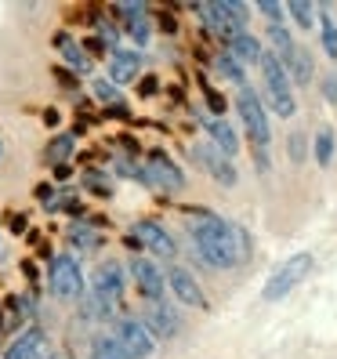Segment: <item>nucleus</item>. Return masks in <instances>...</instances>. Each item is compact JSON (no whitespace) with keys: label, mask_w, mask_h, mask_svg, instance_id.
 Masks as SVG:
<instances>
[{"label":"nucleus","mask_w":337,"mask_h":359,"mask_svg":"<svg viewBox=\"0 0 337 359\" xmlns=\"http://www.w3.org/2000/svg\"><path fill=\"white\" fill-rule=\"evenodd\" d=\"M185 215V225H188V236H193V247L203 265L210 269H240L250 250H254V243H250L247 229L228 222L221 215H214V210L207 207H181Z\"/></svg>","instance_id":"f257e3e1"},{"label":"nucleus","mask_w":337,"mask_h":359,"mask_svg":"<svg viewBox=\"0 0 337 359\" xmlns=\"http://www.w3.org/2000/svg\"><path fill=\"white\" fill-rule=\"evenodd\" d=\"M258 69H261V83H265V102H268V109L276 113L280 120H290L294 113H298V98H294V83L283 69V62L265 51L261 62H258Z\"/></svg>","instance_id":"f03ea898"},{"label":"nucleus","mask_w":337,"mask_h":359,"mask_svg":"<svg viewBox=\"0 0 337 359\" xmlns=\"http://www.w3.org/2000/svg\"><path fill=\"white\" fill-rule=\"evenodd\" d=\"M236 113L243 120L247 138H250V145H254V153H265L268 145H272V123H268V109H265L261 95L250 88V83L236 91Z\"/></svg>","instance_id":"7ed1b4c3"},{"label":"nucleus","mask_w":337,"mask_h":359,"mask_svg":"<svg viewBox=\"0 0 337 359\" xmlns=\"http://www.w3.org/2000/svg\"><path fill=\"white\" fill-rule=\"evenodd\" d=\"M48 290L58 302H80L88 294V280L76 255H51L48 262Z\"/></svg>","instance_id":"20e7f679"},{"label":"nucleus","mask_w":337,"mask_h":359,"mask_svg":"<svg viewBox=\"0 0 337 359\" xmlns=\"http://www.w3.org/2000/svg\"><path fill=\"white\" fill-rule=\"evenodd\" d=\"M128 247H131V250H149L153 262H156V258L171 262V258L178 255L174 236H171V232H167L156 218H138V222L131 225V232H128Z\"/></svg>","instance_id":"39448f33"},{"label":"nucleus","mask_w":337,"mask_h":359,"mask_svg":"<svg viewBox=\"0 0 337 359\" xmlns=\"http://www.w3.org/2000/svg\"><path fill=\"white\" fill-rule=\"evenodd\" d=\"M312 265H315V258L308 255V250H301V255L287 258V262L268 276V283H265V290H261V298H265V302H283L287 294H290V290L312 272Z\"/></svg>","instance_id":"423d86ee"},{"label":"nucleus","mask_w":337,"mask_h":359,"mask_svg":"<svg viewBox=\"0 0 337 359\" xmlns=\"http://www.w3.org/2000/svg\"><path fill=\"white\" fill-rule=\"evenodd\" d=\"M113 337H116V345L128 352L131 359H149L156 352V337L145 330V323L138 320V316L120 312L113 320Z\"/></svg>","instance_id":"0eeeda50"},{"label":"nucleus","mask_w":337,"mask_h":359,"mask_svg":"<svg viewBox=\"0 0 337 359\" xmlns=\"http://www.w3.org/2000/svg\"><path fill=\"white\" fill-rule=\"evenodd\" d=\"M123 290H128V272H123L120 262H102L95 269V280H91V294L95 298L120 316V305H123Z\"/></svg>","instance_id":"6e6552de"},{"label":"nucleus","mask_w":337,"mask_h":359,"mask_svg":"<svg viewBox=\"0 0 337 359\" xmlns=\"http://www.w3.org/2000/svg\"><path fill=\"white\" fill-rule=\"evenodd\" d=\"M0 359H55V345H51L44 327L29 323L8 341V348L0 352Z\"/></svg>","instance_id":"1a4fd4ad"},{"label":"nucleus","mask_w":337,"mask_h":359,"mask_svg":"<svg viewBox=\"0 0 337 359\" xmlns=\"http://www.w3.org/2000/svg\"><path fill=\"white\" fill-rule=\"evenodd\" d=\"M128 276L135 280L138 294L145 302H163V294H167V280H163V269L153 262V258H145V255H135L128 262Z\"/></svg>","instance_id":"9d476101"},{"label":"nucleus","mask_w":337,"mask_h":359,"mask_svg":"<svg viewBox=\"0 0 337 359\" xmlns=\"http://www.w3.org/2000/svg\"><path fill=\"white\" fill-rule=\"evenodd\" d=\"M145 178H149V185L163 189V193H181L185 189V171L163 149L145 153Z\"/></svg>","instance_id":"9b49d317"},{"label":"nucleus","mask_w":337,"mask_h":359,"mask_svg":"<svg viewBox=\"0 0 337 359\" xmlns=\"http://www.w3.org/2000/svg\"><path fill=\"white\" fill-rule=\"evenodd\" d=\"M113 15L120 18V33H128L135 40V51L149 44L153 36V22H149V8L142 0H123V4L113 8Z\"/></svg>","instance_id":"f8f14e48"},{"label":"nucleus","mask_w":337,"mask_h":359,"mask_svg":"<svg viewBox=\"0 0 337 359\" xmlns=\"http://www.w3.org/2000/svg\"><path fill=\"white\" fill-rule=\"evenodd\" d=\"M138 320L145 323V330H149L156 341H171V337H178L181 330V316L171 302H145V312L138 316Z\"/></svg>","instance_id":"ddd939ff"},{"label":"nucleus","mask_w":337,"mask_h":359,"mask_svg":"<svg viewBox=\"0 0 337 359\" xmlns=\"http://www.w3.org/2000/svg\"><path fill=\"white\" fill-rule=\"evenodd\" d=\"M193 156L200 160V167L214 178L218 185H225V189H233L236 182H240V171H236V163L228 160V156H221L210 142H200V145H193Z\"/></svg>","instance_id":"4468645a"},{"label":"nucleus","mask_w":337,"mask_h":359,"mask_svg":"<svg viewBox=\"0 0 337 359\" xmlns=\"http://www.w3.org/2000/svg\"><path fill=\"white\" fill-rule=\"evenodd\" d=\"M163 280H167V290H171L181 305H193V309H203V305H207L200 280H196L185 265H171V269L163 272Z\"/></svg>","instance_id":"2eb2a0df"},{"label":"nucleus","mask_w":337,"mask_h":359,"mask_svg":"<svg viewBox=\"0 0 337 359\" xmlns=\"http://www.w3.org/2000/svg\"><path fill=\"white\" fill-rule=\"evenodd\" d=\"M196 116H200V123H203V131L210 135V145H214L221 156L233 160V156L240 153V135H236L233 123H228L225 116H210V113H203L200 105H196Z\"/></svg>","instance_id":"dca6fc26"},{"label":"nucleus","mask_w":337,"mask_h":359,"mask_svg":"<svg viewBox=\"0 0 337 359\" xmlns=\"http://www.w3.org/2000/svg\"><path fill=\"white\" fill-rule=\"evenodd\" d=\"M193 11L203 18V26L210 29V36H218L221 44H228L236 33H243L240 26H236V18L225 11V4L221 0H207V4H193Z\"/></svg>","instance_id":"f3484780"},{"label":"nucleus","mask_w":337,"mask_h":359,"mask_svg":"<svg viewBox=\"0 0 337 359\" xmlns=\"http://www.w3.org/2000/svg\"><path fill=\"white\" fill-rule=\"evenodd\" d=\"M142 73V51L135 48H116L109 51V83H135Z\"/></svg>","instance_id":"a211bd4d"},{"label":"nucleus","mask_w":337,"mask_h":359,"mask_svg":"<svg viewBox=\"0 0 337 359\" xmlns=\"http://www.w3.org/2000/svg\"><path fill=\"white\" fill-rule=\"evenodd\" d=\"M55 48H58V55L66 58V66L76 73V76H83V73H91V66H95V58L83 51V44L73 36V33H66V29H58L55 33Z\"/></svg>","instance_id":"6ab92c4d"},{"label":"nucleus","mask_w":337,"mask_h":359,"mask_svg":"<svg viewBox=\"0 0 337 359\" xmlns=\"http://www.w3.org/2000/svg\"><path fill=\"white\" fill-rule=\"evenodd\" d=\"M228 51V58H236L240 62V66L247 69V66H258V62H261V55H265V44H261V36L258 33H250V29H243V33H236L233 40H228V44H225Z\"/></svg>","instance_id":"aec40b11"},{"label":"nucleus","mask_w":337,"mask_h":359,"mask_svg":"<svg viewBox=\"0 0 337 359\" xmlns=\"http://www.w3.org/2000/svg\"><path fill=\"white\" fill-rule=\"evenodd\" d=\"M283 69H287V76H290V83H305L315 76V58H312V51L305 48V44H294V51L283 58Z\"/></svg>","instance_id":"412c9836"},{"label":"nucleus","mask_w":337,"mask_h":359,"mask_svg":"<svg viewBox=\"0 0 337 359\" xmlns=\"http://www.w3.org/2000/svg\"><path fill=\"white\" fill-rule=\"evenodd\" d=\"M66 236H69V243H73V250H76V255H95V250L102 247V236H98V229L83 225V222H73Z\"/></svg>","instance_id":"4be33fe9"},{"label":"nucleus","mask_w":337,"mask_h":359,"mask_svg":"<svg viewBox=\"0 0 337 359\" xmlns=\"http://www.w3.org/2000/svg\"><path fill=\"white\" fill-rule=\"evenodd\" d=\"M73 149H76V135H55V138L48 142L44 160H48L51 167H62V163H69Z\"/></svg>","instance_id":"5701e85b"},{"label":"nucleus","mask_w":337,"mask_h":359,"mask_svg":"<svg viewBox=\"0 0 337 359\" xmlns=\"http://www.w3.org/2000/svg\"><path fill=\"white\" fill-rule=\"evenodd\" d=\"M319 40H323V51H326V58L330 62H337V18L330 15V11H319Z\"/></svg>","instance_id":"b1692460"},{"label":"nucleus","mask_w":337,"mask_h":359,"mask_svg":"<svg viewBox=\"0 0 337 359\" xmlns=\"http://www.w3.org/2000/svg\"><path fill=\"white\" fill-rule=\"evenodd\" d=\"M265 36H268V44H272V55H276L280 62L294 51V44H298V40H294V33H290L287 26H268Z\"/></svg>","instance_id":"393cba45"},{"label":"nucleus","mask_w":337,"mask_h":359,"mask_svg":"<svg viewBox=\"0 0 337 359\" xmlns=\"http://www.w3.org/2000/svg\"><path fill=\"white\" fill-rule=\"evenodd\" d=\"M333 149H337V142H333V131L323 128V131H315V142H312V156L319 167H330L333 163Z\"/></svg>","instance_id":"a878e982"},{"label":"nucleus","mask_w":337,"mask_h":359,"mask_svg":"<svg viewBox=\"0 0 337 359\" xmlns=\"http://www.w3.org/2000/svg\"><path fill=\"white\" fill-rule=\"evenodd\" d=\"M287 11H290V18H294V22H298L305 33L315 29V22H319V11H315V4H308V0H290Z\"/></svg>","instance_id":"bb28decb"},{"label":"nucleus","mask_w":337,"mask_h":359,"mask_svg":"<svg viewBox=\"0 0 337 359\" xmlns=\"http://www.w3.org/2000/svg\"><path fill=\"white\" fill-rule=\"evenodd\" d=\"M91 359H131V355L116 345L113 334H98L91 341Z\"/></svg>","instance_id":"cd10ccee"},{"label":"nucleus","mask_w":337,"mask_h":359,"mask_svg":"<svg viewBox=\"0 0 337 359\" xmlns=\"http://www.w3.org/2000/svg\"><path fill=\"white\" fill-rule=\"evenodd\" d=\"M210 66H214L218 73H221V80H228V83H236V88H247V76H243V66H240V62L236 58H228L225 51L214 58V62H210Z\"/></svg>","instance_id":"c85d7f7f"},{"label":"nucleus","mask_w":337,"mask_h":359,"mask_svg":"<svg viewBox=\"0 0 337 359\" xmlns=\"http://www.w3.org/2000/svg\"><path fill=\"white\" fill-rule=\"evenodd\" d=\"M83 189L88 193H95V196H113V182H109V175L105 171H98V167H91V171H83Z\"/></svg>","instance_id":"c756f323"},{"label":"nucleus","mask_w":337,"mask_h":359,"mask_svg":"<svg viewBox=\"0 0 337 359\" xmlns=\"http://www.w3.org/2000/svg\"><path fill=\"white\" fill-rule=\"evenodd\" d=\"M91 91H95V98H98L102 105H116V102H120V91H116V83H109L105 76H98V80L91 83Z\"/></svg>","instance_id":"7c9ffc66"},{"label":"nucleus","mask_w":337,"mask_h":359,"mask_svg":"<svg viewBox=\"0 0 337 359\" xmlns=\"http://www.w3.org/2000/svg\"><path fill=\"white\" fill-rule=\"evenodd\" d=\"M287 149H290V160H294V163H301V160L308 156V138H305V131H294V135L287 138Z\"/></svg>","instance_id":"2f4dec72"},{"label":"nucleus","mask_w":337,"mask_h":359,"mask_svg":"<svg viewBox=\"0 0 337 359\" xmlns=\"http://www.w3.org/2000/svg\"><path fill=\"white\" fill-rule=\"evenodd\" d=\"M221 4H225L228 15L236 18V26H240V29H250V8L243 4V0H221Z\"/></svg>","instance_id":"473e14b6"},{"label":"nucleus","mask_w":337,"mask_h":359,"mask_svg":"<svg viewBox=\"0 0 337 359\" xmlns=\"http://www.w3.org/2000/svg\"><path fill=\"white\" fill-rule=\"evenodd\" d=\"M258 11L268 18V26H283V4L276 0H258Z\"/></svg>","instance_id":"72a5a7b5"},{"label":"nucleus","mask_w":337,"mask_h":359,"mask_svg":"<svg viewBox=\"0 0 337 359\" xmlns=\"http://www.w3.org/2000/svg\"><path fill=\"white\" fill-rule=\"evenodd\" d=\"M203 98H207V105H210V116H225V98L210 88L207 80H203Z\"/></svg>","instance_id":"f704fd0d"},{"label":"nucleus","mask_w":337,"mask_h":359,"mask_svg":"<svg viewBox=\"0 0 337 359\" xmlns=\"http://www.w3.org/2000/svg\"><path fill=\"white\" fill-rule=\"evenodd\" d=\"M319 88H323V98H326L330 105H337V73H326V76L319 80Z\"/></svg>","instance_id":"c9c22d12"},{"label":"nucleus","mask_w":337,"mask_h":359,"mask_svg":"<svg viewBox=\"0 0 337 359\" xmlns=\"http://www.w3.org/2000/svg\"><path fill=\"white\" fill-rule=\"evenodd\" d=\"M138 95H142V98H153V95H160V80H156V76H142V83H138Z\"/></svg>","instance_id":"e433bc0d"},{"label":"nucleus","mask_w":337,"mask_h":359,"mask_svg":"<svg viewBox=\"0 0 337 359\" xmlns=\"http://www.w3.org/2000/svg\"><path fill=\"white\" fill-rule=\"evenodd\" d=\"M160 29H163L167 36H174V33H178V22H174V15H171V11H160Z\"/></svg>","instance_id":"4c0bfd02"},{"label":"nucleus","mask_w":337,"mask_h":359,"mask_svg":"<svg viewBox=\"0 0 337 359\" xmlns=\"http://www.w3.org/2000/svg\"><path fill=\"white\" fill-rule=\"evenodd\" d=\"M26 215H11V232H26Z\"/></svg>","instance_id":"58836bf2"},{"label":"nucleus","mask_w":337,"mask_h":359,"mask_svg":"<svg viewBox=\"0 0 337 359\" xmlns=\"http://www.w3.org/2000/svg\"><path fill=\"white\" fill-rule=\"evenodd\" d=\"M55 76H58L62 83H66V88H76V76H73V73H66V69H55Z\"/></svg>","instance_id":"ea45409f"},{"label":"nucleus","mask_w":337,"mask_h":359,"mask_svg":"<svg viewBox=\"0 0 337 359\" xmlns=\"http://www.w3.org/2000/svg\"><path fill=\"white\" fill-rule=\"evenodd\" d=\"M69 175H73V171H69V163H62V167H55V178H58V182H66Z\"/></svg>","instance_id":"a19ab883"},{"label":"nucleus","mask_w":337,"mask_h":359,"mask_svg":"<svg viewBox=\"0 0 337 359\" xmlns=\"http://www.w3.org/2000/svg\"><path fill=\"white\" fill-rule=\"evenodd\" d=\"M44 123H48V128H58V109H48L44 113Z\"/></svg>","instance_id":"79ce46f5"},{"label":"nucleus","mask_w":337,"mask_h":359,"mask_svg":"<svg viewBox=\"0 0 337 359\" xmlns=\"http://www.w3.org/2000/svg\"><path fill=\"white\" fill-rule=\"evenodd\" d=\"M22 272H26V280H29V283H36V269H33V262H22Z\"/></svg>","instance_id":"37998d69"},{"label":"nucleus","mask_w":337,"mask_h":359,"mask_svg":"<svg viewBox=\"0 0 337 359\" xmlns=\"http://www.w3.org/2000/svg\"><path fill=\"white\" fill-rule=\"evenodd\" d=\"M55 359H76L73 352H55Z\"/></svg>","instance_id":"c03bdc74"},{"label":"nucleus","mask_w":337,"mask_h":359,"mask_svg":"<svg viewBox=\"0 0 337 359\" xmlns=\"http://www.w3.org/2000/svg\"><path fill=\"white\" fill-rule=\"evenodd\" d=\"M0 156H4V142H0Z\"/></svg>","instance_id":"a18cd8bd"}]
</instances>
